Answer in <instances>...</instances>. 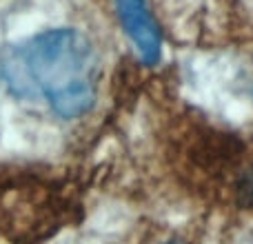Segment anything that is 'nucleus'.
<instances>
[{
  "instance_id": "obj_1",
  "label": "nucleus",
  "mask_w": 253,
  "mask_h": 244,
  "mask_svg": "<svg viewBox=\"0 0 253 244\" xmlns=\"http://www.w3.org/2000/svg\"><path fill=\"white\" fill-rule=\"evenodd\" d=\"M0 71L13 96L42 98L58 118H80L96 105L100 60L91 40L71 27L22 38L4 53Z\"/></svg>"
},
{
  "instance_id": "obj_2",
  "label": "nucleus",
  "mask_w": 253,
  "mask_h": 244,
  "mask_svg": "<svg viewBox=\"0 0 253 244\" xmlns=\"http://www.w3.org/2000/svg\"><path fill=\"white\" fill-rule=\"evenodd\" d=\"M116 9L138 58L144 65H156L162 56V36L147 0H116Z\"/></svg>"
},
{
  "instance_id": "obj_3",
  "label": "nucleus",
  "mask_w": 253,
  "mask_h": 244,
  "mask_svg": "<svg viewBox=\"0 0 253 244\" xmlns=\"http://www.w3.org/2000/svg\"><path fill=\"white\" fill-rule=\"evenodd\" d=\"M165 244H182V242H175V240H171V242H165Z\"/></svg>"
}]
</instances>
